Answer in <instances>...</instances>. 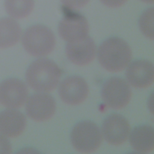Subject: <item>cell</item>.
I'll use <instances>...</instances> for the list:
<instances>
[{"instance_id": "cell-1", "label": "cell", "mask_w": 154, "mask_h": 154, "mask_svg": "<svg viewBox=\"0 0 154 154\" xmlns=\"http://www.w3.org/2000/svg\"><path fill=\"white\" fill-rule=\"evenodd\" d=\"M61 73V69L54 61L41 58L30 64L25 78L27 84L34 90L48 93L57 87Z\"/></svg>"}, {"instance_id": "cell-2", "label": "cell", "mask_w": 154, "mask_h": 154, "mask_svg": "<svg viewBox=\"0 0 154 154\" xmlns=\"http://www.w3.org/2000/svg\"><path fill=\"white\" fill-rule=\"evenodd\" d=\"M101 66L110 72H119L126 67L132 58L129 45L122 38L112 37L104 40L97 51Z\"/></svg>"}, {"instance_id": "cell-3", "label": "cell", "mask_w": 154, "mask_h": 154, "mask_svg": "<svg viewBox=\"0 0 154 154\" xmlns=\"http://www.w3.org/2000/svg\"><path fill=\"white\" fill-rule=\"evenodd\" d=\"M22 42L25 50L34 57L49 54L56 43L53 32L42 25H34L28 28L23 34Z\"/></svg>"}, {"instance_id": "cell-4", "label": "cell", "mask_w": 154, "mask_h": 154, "mask_svg": "<svg viewBox=\"0 0 154 154\" xmlns=\"http://www.w3.org/2000/svg\"><path fill=\"white\" fill-rule=\"evenodd\" d=\"M102 134L98 126L88 120L81 121L73 128L70 141L73 147L82 153H91L100 146Z\"/></svg>"}, {"instance_id": "cell-5", "label": "cell", "mask_w": 154, "mask_h": 154, "mask_svg": "<svg viewBox=\"0 0 154 154\" xmlns=\"http://www.w3.org/2000/svg\"><path fill=\"white\" fill-rule=\"evenodd\" d=\"M101 96L105 103L114 109H121L128 105L131 97L128 83L120 77L108 79L102 85Z\"/></svg>"}, {"instance_id": "cell-6", "label": "cell", "mask_w": 154, "mask_h": 154, "mask_svg": "<svg viewBox=\"0 0 154 154\" xmlns=\"http://www.w3.org/2000/svg\"><path fill=\"white\" fill-rule=\"evenodd\" d=\"M58 31L60 36L67 42L80 40L88 35L89 25L86 18L81 14L70 13L60 20Z\"/></svg>"}, {"instance_id": "cell-7", "label": "cell", "mask_w": 154, "mask_h": 154, "mask_svg": "<svg viewBox=\"0 0 154 154\" xmlns=\"http://www.w3.org/2000/svg\"><path fill=\"white\" fill-rule=\"evenodd\" d=\"M28 90L26 84L17 78H8L0 83V102L5 106L16 109L26 101Z\"/></svg>"}, {"instance_id": "cell-8", "label": "cell", "mask_w": 154, "mask_h": 154, "mask_svg": "<svg viewBox=\"0 0 154 154\" xmlns=\"http://www.w3.org/2000/svg\"><path fill=\"white\" fill-rule=\"evenodd\" d=\"M27 116L36 122H45L50 119L56 110V102L50 94L44 92L34 93L26 101Z\"/></svg>"}, {"instance_id": "cell-9", "label": "cell", "mask_w": 154, "mask_h": 154, "mask_svg": "<svg viewBox=\"0 0 154 154\" xmlns=\"http://www.w3.org/2000/svg\"><path fill=\"white\" fill-rule=\"evenodd\" d=\"M88 91L85 80L79 76L73 75L61 81L58 88V94L64 103L77 105L86 99Z\"/></svg>"}, {"instance_id": "cell-10", "label": "cell", "mask_w": 154, "mask_h": 154, "mask_svg": "<svg viewBox=\"0 0 154 154\" xmlns=\"http://www.w3.org/2000/svg\"><path fill=\"white\" fill-rule=\"evenodd\" d=\"M102 131L108 143L119 146L127 140L130 133V125L125 117L119 114L113 113L104 120Z\"/></svg>"}, {"instance_id": "cell-11", "label": "cell", "mask_w": 154, "mask_h": 154, "mask_svg": "<svg viewBox=\"0 0 154 154\" xmlns=\"http://www.w3.org/2000/svg\"><path fill=\"white\" fill-rule=\"evenodd\" d=\"M96 46L94 40L89 36L76 42H67L66 54L72 63L78 66H85L95 58Z\"/></svg>"}, {"instance_id": "cell-12", "label": "cell", "mask_w": 154, "mask_h": 154, "mask_svg": "<svg viewBox=\"0 0 154 154\" xmlns=\"http://www.w3.org/2000/svg\"><path fill=\"white\" fill-rule=\"evenodd\" d=\"M125 75L132 86L137 88H147L153 82V65L146 60L134 61L128 66Z\"/></svg>"}, {"instance_id": "cell-13", "label": "cell", "mask_w": 154, "mask_h": 154, "mask_svg": "<svg viewBox=\"0 0 154 154\" xmlns=\"http://www.w3.org/2000/svg\"><path fill=\"white\" fill-rule=\"evenodd\" d=\"M26 119L19 111L10 109L0 112V132L14 138L20 135L25 130Z\"/></svg>"}, {"instance_id": "cell-14", "label": "cell", "mask_w": 154, "mask_h": 154, "mask_svg": "<svg viewBox=\"0 0 154 154\" xmlns=\"http://www.w3.org/2000/svg\"><path fill=\"white\" fill-rule=\"evenodd\" d=\"M129 143L135 151L149 153L154 146L153 128L150 125H141L134 128L130 133Z\"/></svg>"}, {"instance_id": "cell-15", "label": "cell", "mask_w": 154, "mask_h": 154, "mask_svg": "<svg viewBox=\"0 0 154 154\" xmlns=\"http://www.w3.org/2000/svg\"><path fill=\"white\" fill-rule=\"evenodd\" d=\"M22 34L21 28L14 19H0V48H8L15 45Z\"/></svg>"}, {"instance_id": "cell-16", "label": "cell", "mask_w": 154, "mask_h": 154, "mask_svg": "<svg viewBox=\"0 0 154 154\" xmlns=\"http://www.w3.org/2000/svg\"><path fill=\"white\" fill-rule=\"evenodd\" d=\"M4 7L7 14L15 19L29 16L34 7V0H5Z\"/></svg>"}, {"instance_id": "cell-17", "label": "cell", "mask_w": 154, "mask_h": 154, "mask_svg": "<svg viewBox=\"0 0 154 154\" xmlns=\"http://www.w3.org/2000/svg\"><path fill=\"white\" fill-rule=\"evenodd\" d=\"M139 27L141 32L148 38L153 39V8L147 9L141 15Z\"/></svg>"}, {"instance_id": "cell-18", "label": "cell", "mask_w": 154, "mask_h": 154, "mask_svg": "<svg viewBox=\"0 0 154 154\" xmlns=\"http://www.w3.org/2000/svg\"><path fill=\"white\" fill-rule=\"evenodd\" d=\"M90 0H60L66 6L70 8H80L86 5Z\"/></svg>"}, {"instance_id": "cell-19", "label": "cell", "mask_w": 154, "mask_h": 154, "mask_svg": "<svg viewBox=\"0 0 154 154\" xmlns=\"http://www.w3.org/2000/svg\"><path fill=\"white\" fill-rule=\"evenodd\" d=\"M12 147L8 139L0 134V153H10Z\"/></svg>"}, {"instance_id": "cell-20", "label": "cell", "mask_w": 154, "mask_h": 154, "mask_svg": "<svg viewBox=\"0 0 154 154\" xmlns=\"http://www.w3.org/2000/svg\"><path fill=\"white\" fill-rule=\"evenodd\" d=\"M128 0H100L105 6L111 8H117L125 4Z\"/></svg>"}, {"instance_id": "cell-21", "label": "cell", "mask_w": 154, "mask_h": 154, "mask_svg": "<svg viewBox=\"0 0 154 154\" xmlns=\"http://www.w3.org/2000/svg\"><path fill=\"white\" fill-rule=\"evenodd\" d=\"M141 1L147 3V4H153V0H140Z\"/></svg>"}]
</instances>
